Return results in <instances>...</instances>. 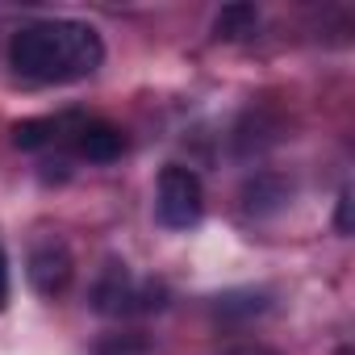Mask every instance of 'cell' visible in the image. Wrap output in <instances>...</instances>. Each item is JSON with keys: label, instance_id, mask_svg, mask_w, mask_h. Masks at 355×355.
<instances>
[{"label": "cell", "instance_id": "1", "mask_svg": "<svg viewBox=\"0 0 355 355\" xmlns=\"http://www.w3.org/2000/svg\"><path fill=\"white\" fill-rule=\"evenodd\" d=\"M9 63L30 84L88 80L105 63V38L88 21H34L13 34Z\"/></svg>", "mask_w": 355, "mask_h": 355}, {"label": "cell", "instance_id": "2", "mask_svg": "<svg viewBox=\"0 0 355 355\" xmlns=\"http://www.w3.org/2000/svg\"><path fill=\"white\" fill-rule=\"evenodd\" d=\"M167 305V284L159 280H138L130 276L125 263H109L101 280L92 284V309L109 318H134V313H155Z\"/></svg>", "mask_w": 355, "mask_h": 355}, {"label": "cell", "instance_id": "3", "mask_svg": "<svg viewBox=\"0 0 355 355\" xmlns=\"http://www.w3.org/2000/svg\"><path fill=\"white\" fill-rule=\"evenodd\" d=\"M205 214V189H201V175L193 167L180 163H167L159 171V189H155V218L167 230H189L197 226Z\"/></svg>", "mask_w": 355, "mask_h": 355}, {"label": "cell", "instance_id": "4", "mask_svg": "<svg viewBox=\"0 0 355 355\" xmlns=\"http://www.w3.org/2000/svg\"><path fill=\"white\" fill-rule=\"evenodd\" d=\"M71 272H76V263H71L67 243H59V239H42V243L30 251V268H26V276H30L34 293H42V297H59V293L71 284Z\"/></svg>", "mask_w": 355, "mask_h": 355}, {"label": "cell", "instance_id": "5", "mask_svg": "<svg viewBox=\"0 0 355 355\" xmlns=\"http://www.w3.org/2000/svg\"><path fill=\"white\" fill-rule=\"evenodd\" d=\"M71 142H76V155L88 159V163H113V159H121V150H125L121 130L109 125V121H96V117H84L80 130L71 134Z\"/></svg>", "mask_w": 355, "mask_h": 355}, {"label": "cell", "instance_id": "6", "mask_svg": "<svg viewBox=\"0 0 355 355\" xmlns=\"http://www.w3.org/2000/svg\"><path fill=\"white\" fill-rule=\"evenodd\" d=\"M284 201H288V180H284V175H272V171H263V175H255V180H247V189H243V209L255 214V218L276 214Z\"/></svg>", "mask_w": 355, "mask_h": 355}, {"label": "cell", "instance_id": "7", "mask_svg": "<svg viewBox=\"0 0 355 355\" xmlns=\"http://www.w3.org/2000/svg\"><path fill=\"white\" fill-rule=\"evenodd\" d=\"M259 30V13L255 5H226L218 17H214V34L226 38V42H243Z\"/></svg>", "mask_w": 355, "mask_h": 355}, {"label": "cell", "instance_id": "8", "mask_svg": "<svg viewBox=\"0 0 355 355\" xmlns=\"http://www.w3.org/2000/svg\"><path fill=\"white\" fill-rule=\"evenodd\" d=\"M218 318H230V313H243V318H251V313H263L268 309V297L263 293H226V297H218Z\"/></svg>", "mask_w": 355, "mask_h": 355}, {"label": "cell", "instance_id": "9", "mask_svg": "<svg viewBox=\"0 0 355 355\" xmlns=\"http://www.w3.org/2000/svg\"><path fill=\"white\" fill-rule=\"evenodd\" d=\"M96 355H150V343H146L138 330H130V334H109V338L96 347Z\"/></svg>", "mask_w": 355, "mask_h": 355}, {"label": "cell", "instance_id": "10", "mask_svg": "<svg viewBox=\"0 0 355 355\" xmlns=\"http://www.w3.org/2000/svg\"><path fill=\"white\" fill-rule=\"evenodd\" d=\"M338 234H351V193H338Z\"/></svg>", "mask_w": 355, "mask_h": 355}, {"label": "cell", "instance_id": "11", "mask_svg": "<svg viewBox=\"0 0 355 355\" xmlns=\"http://www.w3.org/2000/svg\"><path fill=\"white\" fill-rule=\"evenodd\" d=\"M9 305V259H5V251H0V309Z\"/></svg>", "mask_w": 355, "mask_h": 355}, {"label": "cell", "instance_id": "12", "mask_svg": "<svg viewBox=\"0 0 355 355\" xmlns=\"http://www.w3.org/2000/svg\"><path fill=\"white\" fill-rule=\"evenodd\" d=\"M230 355H276V351H272V347H259V343H255V347H234Z\"/></svg>", "mask_w": 355, "mask_h": 355}]
</instances>
